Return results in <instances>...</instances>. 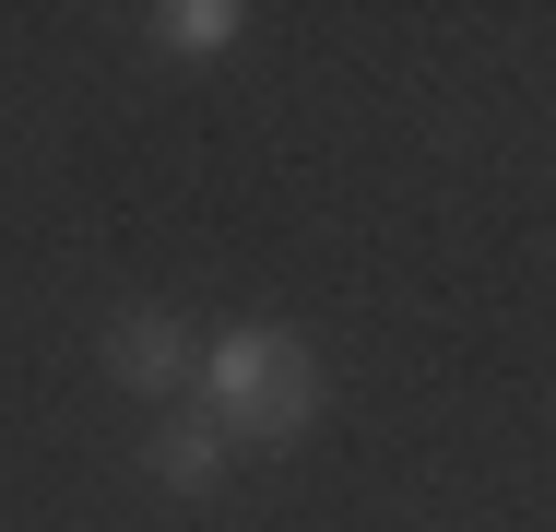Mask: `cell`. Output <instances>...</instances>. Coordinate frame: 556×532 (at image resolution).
<instances>
[{
    "label": "cell",
    "instance_id": "6da1fadb",
    "mask_svg": "<svg viewBox=\"0 0 556 532\" xmlns=\"http://www.w3.org/2000/svg\"><path fill=\"white\" fill-rule=\"evenodd\" d=\"M202 415L249 449H296L320 415V355L285 331V319H237L202 343Z\"/></svg>",
    "mask_w": 556,
    "mask_h": 532
},
{
    "label": "cell",
    "instance_id": "7a4b0ae2",
    "mask_svg": "<svg viewBox=\"0 0 556 532\" xmlns=\"http://www.w3.org/2000/svg\"><path fill=\"white\" fill-rule=\"evenodd\" d=\"M108 367L130 379V391H190L202 379V343H190V319L178 308H118V331H108Z\"/></svg>",
    "mask_w": 556,
    "mask_h": 532
},
{
    "label": "cell",
    "instance_id": "3957f363",
    "mask_svg": "<svg viewBox=\"0 0 556 532\" xmlns=\"http://www.w3.org/2000/svg\"><path fill=\"white\" fill-rule=\"evenodd\" d=\"M154 473H166L178 497H202V485L225 473V426H214V415H178V426H154Z\"/></svg>",
    "mask_w": 556,
    "mask_h": 532
},
{
    "label": "cell",
    "instance_id": "277c9868",
    "mask_svg": "<svg viewBox=\"0 0 556 532\" xmlns=\"http://www.w3.org/2000/svg\"><path fill=\"white\" fill-rule=\"evenodd\" d=\"M237 24H249L237 0H166L154 12V48L166 60H214V48H237Z\"/></svg>",
    "mask_w": 556,
    "mask_h": 532
}]
</instances>
